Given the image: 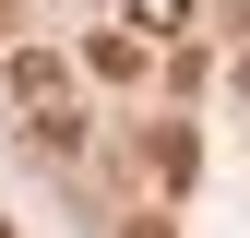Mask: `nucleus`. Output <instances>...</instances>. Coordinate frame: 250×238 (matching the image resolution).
Instances as JSON below:
<instances>
[{
	"mask_svg": "<svg viewBox=\"0 0 250 238\" xmlns=\"http://www.w3.org/2000/svg\"><path fill=\"white\" fill-rule=\"evenodd\" d=\"M0 48H12V0H0Z\"/></svg>",
	"mask_w": 250,
	"mask_h": 238,
	"instance_id": "0eeeda50",
	"label": "nucleus"
},
{
	"mask_svg": "<svg viewBox=\"0 0 250 238\" xmlns=\"http://www.w3.org/2000/svg\"><path fill=\"white\" fill-rule=\"evenodd\" d=\"M143 167H155V191H191V167H203L191 119H155V131H143Z\"/></svg>",
	"mask_w": 250,
	"mask_h": 238,
	"instance_id": "f03ea898",
	"label": "nucleus"
},
{
	"mask_svg": "<svg viewBox=\"0 0 250 238\" xmlns=\"http://www.w3.org/2000/svg\"><path fill=\"white\" fill-rule=\"evenodd\" d=\"M227 36H238V60H250V0H227Z\"/></svg>",
	"mask_w": 250,
	"mask_h": 238,
	"instance_id": "39448f33",
	"label": "nucleus"
},
{
	"mask_svg": "<svg viewBox=\"0 0 250 238\" xmlns=\"http://www.w3.org/2000/svg\"><path fill=\"white\" fill-rule=\"evenodd\" d=\"M83 60H96L107 83H143V72H155V36H131V24H96V36H83Z\"/></svg>",
	"mask_w": 250,
	"mask_h": 238,
	"instance_id": "7ed1b4c3",
	"label": "nucleus"
},
{
	"mask_svg": "<svg viewBox=\"0 0 250 238\" xmlns=\"http://www.w3.org/2000/svg\"><path fill=\"white\" fill-rule=\"evenodd\" d=\"M0 83H12V107H24V119H36V107H60V96H72V60H60V48H36V36H24V48H0Z\"/></svg>",
	"mask_w": 250,
	"mask_h": 238,
	"instance_id": "f257e3e1",
	"label": "nucleus"
},
{
	"mask_svg": "<svg viewBox=\"0 0 250 238\" xmlns=\"http://www.w3.org/2000/svg\"><path fill=\"white\" fill-rule=\"evenodd\" d=\"M119 24L155 36V48H191V0H119Z\"/></svg>",
	"mask_w": 250,
	"mask_h": 238,
	"instance_id": "20e7f679",
	"label": "nucleus"
},
{
	"mask_svg": "<svg viewBox=\"0 0 250 238\" xmlns=\"http://www.w3.org/2000/svg\"><path fill=\"white\" fill-rule=\"evenodd\" d=\"M131 238H167V215H143V226H131Z\"/></svg>",
	"mask_w": 250,
	"mask_h": 238,
	"instance_id": "423d86ee",
	"label": "nucleus"
}]
</instances>
